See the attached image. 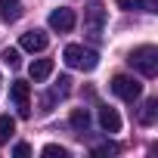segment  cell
Segmentation results:
<instances>
[{
  "label": "cell",
  "mask_w": 158,
  "mask_h": 158,
  "mask_svg": "<svg viewBox=\"0 0 158 158\" xmlns=\"http://www.w3.org/2000/svg\"><path fill=\"white\" fill-rule=\"evenodd\" d=\"M62 59H65L68 68H77V71H93V68L99 65L96 50H90V47H84V44H68V47L62 50Z\"/></svg>",
  "instance_id": "obj_1"
},
{
  "label": "cell",
  "mask_w": 158,
  "mask_h": 158,
  "mask_svg": "<svg viewBox=\"0 0 158 158\" xmlns=\"http://www.w3.org/2000/svg\"><path fill=\"white\" fill-rule=\"evenodd\" d=\"M127 62H130V65H133V68H136L143 77H155V74H158V50H155L152 44L130 50Z\"/></svg>",
  "instance_id": "obj_2"
},
{
  "label": "cell",
  "mask_w": 158,
  "mask_h": 158,
  "mask_svg": "<svg viewBox=\"0 0 158 158\" xmlns=\"http://www.w3.org/2000/svg\"><path fill=\"white\" fill-rule=\"evenodd\" d=\"M112 93L124 102H136L143 96V84L136 81V77H127V74H115L112 77Z\"/></svg>",
  "instance_id": "obj_3"
},
{
  "label": "cell",
  "mask_w": 158,
  "mask_h": 158,
  "mask_svg": "<svg viewBox=\"0 0 158 158\" xmlns=\"http://www.w3.org/2000/svg\"><path fill=\"white\" fill-rule=\"evenodd\" d=\"M102 28H106V10H102L99 3H93V6L84 13V31H87L93 40H99V37H102Z\"/></svg>",
  "instance_id": "obj_4"
},
{
  "label": "cell",
  "mask_w": 158,
  "mask_h": 158,
  "mask_svg": "<svg viewBox=\"0 0 158 158\" xmlns=\"http://www.w3.org/2000/svg\"><path fill=\"white\" fill-rule=\"evenodd\" d=\"M10 96H13L19 115L28 118V115H31V87H28L25 81H13V84H10Z\"/></svg>",
  "instance_id": "obj_5"
},
{
  "label": "cell",
  "mask_w": 158,
  "mask_h": 158,
  "mask_svg": "<svg viewBox=\"0 0 158 158\" xmlns=\"http://www.w3.org/2000/svg\"><path fill=\"white\" fill-rule=\"evenodd\" d=\"M74 22H77V16H74V10H68V6H59V10L50 13V28H53V31H71Z\"/></svg>",
  "instance_id": "obj_6"
},
{
  "label": "cell",
  "mask_w": 158,
  "mask_h": 158,
  "mask_svg": "<svg viewBox=\"0 0 158 158\" xmlns=\"http://www.w3.org/2000/svg\"><path fill=\"white\" fill-rule=\"evenodd\" d=\"M47 44H50V37H47V31H40V28L25 31V34H22V40H19V47H22V50H28V53H44V50H47Z\"/></svg>",
  "instance_id": "obj_7"
},
{
  "label": "cell",
  "mask_w": 158,
  "mask_h": 158,
  "mask_svg": "<svg viewBox=\"0 0 158 158\" xmlns=\"http://www.w3.org/2000/svg\"><path fill=\"white\" fill-rule=\"evenodd\" d=\"M99 127H102L106 133H118V130H121V115H118L115 109L102 106V109H99Z\"/></svg>",
  "instance_id": "obj_8"
},
{
  "label": "cell",
  "mask_w": 158,
  "mask_h": 158,
  "mask_svg": "<svg viewBox=\"0 0 158 158\" xmlns=\"http://www.w3.org/2000/svg\"><path fill=\"white\" fill-rule=\"evenodd\" d=\"M28 74H31V81H34V84L47 81V77L53 74V59H34V62L28 65Z\"/></svg>",
  "instance_id": "obj_9"
},
{
  "label": "cell",
  "mask_w": 158,
  "mask_h": 158,
  "mask_svg": "<svg viewBox=\"0 0 158 158\" xmlns=\"http://www.w3.org/2000/svg\"><path fill=\"white\" fill-rule=\"evenodd\" d=\"M155 118H158V99H146V102H143V112H139V124L152 127Z\"/></svg>",
  "instance_id": "obj_10"
},
{
  "label": "cell",
  "mask_w": 158,
  "mask_h": 158,
  "mask_svg": "<svg viewBox=\"0 0 158 158\" xmlns=\"http://www.w3.org/2000/svg\"><path fill=\"white\" fill-rule=\"evenodd\" d=\"M68 90H71V77H68V74H62L59 81H56V87H53V93L47 96V102H44V106H50L53 99H62V96H68Z\"/></svg>",
  "instance_id": "obj_11"
},
{
  "label": "cell",
  "mask_w": 158,
  "mask_h": 158,
  "mask_svg": "<svg viewBox=\"0 0 158 158\" xmlns=\"http://www.w3.org/2000/svg\"><path fill=\"white\" fill-rule=\"evenodd\" d=\"M71 127H74L77 133H84V130L90 127V112H87V109H74V112H71Z\"/></svg>",
  "instance_id": "obj_12"
},
{
  "label": "cell",
  "mask_w": 158,
  "mask_h": 158,
  "mask_svg": "<svg viewBox=\"0 0 158 158\" xmlns=\"http://www.w3.org/2000/svg\"><path fill=\"white\" fill-rule=\"evenodd\" d=\"M121 10H146V13H155V0H118Z\"/></svg>",
  "instance_id": "obj_13"
},
{
  "label": "cell",
  "mask_w": 158,
  "mask_h": 158,
  "mask_svg": "<svg viewBox=\"0 0 158 158\" xmlns=\"http://www.w3.org/2000/svg\"><path fill=\"white\" fill-rule=\"evenodd\" d=\"M16 133V118L0 115V143H10V136Z\"/></svg>",
  "instance_id": "obj_14"
},
{
  "label": "cell",
  "mask_w": 158,
  "mask_h": 158,
  "mask_svg": "<svg viewBox=\"0 0 158 158\" xmlns=\"http://www.w3.org/2000/svg\"><path fill=\"white\" fill-rule=\"evenodd\" d=\"M0 10H3L6 22H16L19 19V0H0Z\"/></svg>",
  "instance_id": "obj_15"
},
{
  "label": "cell",
  "mask_w": 158,
  "mask_h": 158,
  "mask_svg": "<svg viewBox=\"0 0 158 158\" xmlns=\"http://www.w3.org/2000/svg\"><path fill=\"white\" fill-rule=\"evenodd\" d=\"M3 62H6L10 68H19V65H22V56H19V50H3Z\"/></svg>",
  "instance_id": "obj_16"
},
{
  "label": "cell",
  "mask_w": 158,
  "mask_h": 158,
  "mask_svg": "<svg viewBox=\"0 0 158 158\" xmlns=\"http://www.w3.org/2000/svg\"><path fill=\"white\" fill-rule=\"evenodd\" d=\"M44 155H47V158H65L68 152H65L62 146H56V143H50V146H44Z\"/></svg>",
  "instance_id": "obj_17"
},
{
  "label": "cell",
  "mask_w": 158,
  "mask_h": 158,
  "mask_svg": "<svg viewBox=\"0 0 158 158\" xmlns=\"http://www.w3.org/2000/svg\"><path fill=\"white\" fill-rule=\"evenodd\" d=\"M118 152H121V146H115V143H106V146L93 149V155H118Z\"/></svg>",
  "instance_id": "obj_18"
},
{
  "label": "cell",
  "mask_w": 158,
  "mask_h": 158,
  "mask_svg": "<svg viewBox=\"0 0 158 158\" xmlns=\"http://www.w3.org/2000/svg\"><path fill=\"white\" fill-rule=\"evenodd\" d=\"M13 155H16V158H28V155H31V146H28V143H16Z\"/></svg>",
  "instance_id": "obj_19"
},
{
  "label": "cell",
  "mask_w": 158,
  "mask_h": 158,
  "mask_svg": "<svg viewBox=\"0 0 158 158\" xmlns=\"http://www.w3.org/2000/svg\"><path fill=\"white\" fill-rule=\"evenodd\" d=\"M0 90H3V77H0Z\"/></svg>",
  "instance_id": "obj_20"
}]
</instances>
